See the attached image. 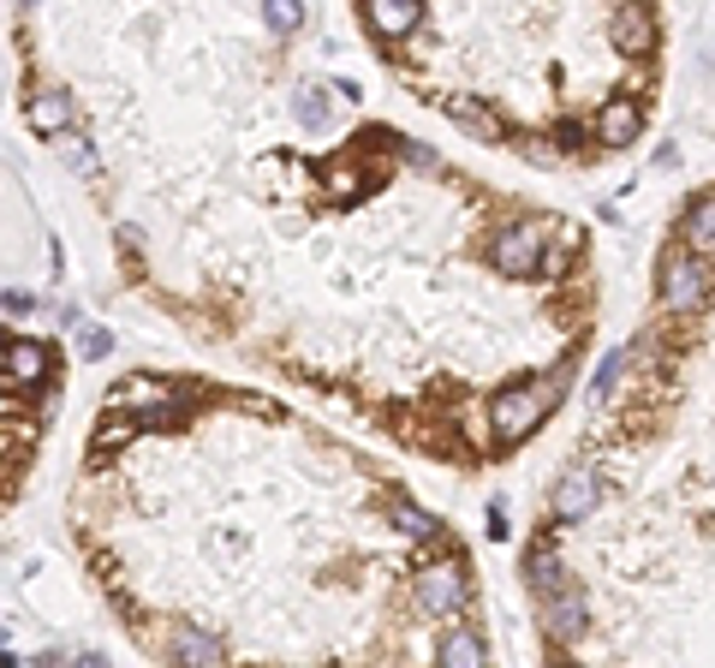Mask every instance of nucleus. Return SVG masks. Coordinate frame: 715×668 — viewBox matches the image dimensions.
Returning a JSON list of instances; mask_svg holds the SVG:
<instances>
[{
  "label": "nucleus",
  "instance_id": "17",
  "mask_svg": "<svg viewBox=\"0 0 715 668\" xmlns=\"http://www.w3.org/2000/svg\"><path fill=\"white\" fill-rule=\"evenodd\" d=\"M292 113H299V125L323 132V125H328V90H323V84H299V90H292Z\"/></svg>",
  "mask_w": 715,
  "mask_h": 668
},
{
  "label": "nucleus",
  "instance_id": "9",
  "mask_svg": "<svg viewBox=\"0 0 715 668\" xmlns=\"http://www.w3.org/2000/svg\"><path fill=\"white\" fill-rule=\"evenodd\" d=\"M364 24L376 31V42H400V36H412L424 24V7H412V0H369Z\"/></svg>",
  "mask_w": 715,
  "mask_h": 668
},
{
  "label": "nucleus",
  "instance_id": "18",
  "mask_svg": "<svg viewBox=\"0 0 715 668\" xmlns=\"http://www.w3.org/2000/svg\"><path fill=\"white\" fill-rule=\"evenodd\" d=\"M393 525H400L405 537H417V544H429V537H441V525L429 520L424 508H412V501H400V508H393Z\"/></svg>",
  "mask_w": 715,
  "mask_h": 668
},
{
  "label": "nucleus",
  "instance_id": "4",
  "mask_svg": "<svg viewBox=\"0 0 715 668\" xmlns=\"http://www.w3.org/2000/svg\"><path fill=\"white\" fill-rule=\"evenodd\" d=\"M644 120H650V102H644V96H608V102L596 108L591 137H596L603 149H632L638 137H644Z\"/></svg>",
  "mask_w": 715,
  "mask_h": 668
},
{
  "label": "nucleus",
  "instance_id": "6",
  "mask_svg": "<svg viewBox=\"0 0 715 668\" xmlns=\"http://www.w3.org/2000/svg\"><path fill=\"white\" fill-rule=\"evenodd\" d=\"M596 501H603V484H596V472H567L555 484V496H548V520L555 525H579L596 513Z\"/></svg>",
  "mask_w": 715,
  "mask_h": 668
},
{
  "label": "nucleus",
  "instance_id": "24",
  "mask_svg": "<svg viewBox=\"0 0 715 668\" xmlns=\"http://www.w3.org/2000/svg\"><path fill=\"white\" fill-rule=\"evenodd\" d=\"M125 436H132V430H125V418H120V424H101L96 442H101V448H113V442H125Z\"/></svg>",
  "mask_w": 715,
  "mask_h": 668
},
{
  "label": "nucleus",
  "instance_id": "25",
  "mask_svg": "<svg viewBox=\"0 0 715 668\" xmlns=\"http://www.w3.org/2000/svg\"><path fill=\"white\" fill-rule=\"evenodd\" d=\"M72 668H108V657H101V651H84V657L72 663Z\"/></svg>",
  "mask_w": 715,
  "mask_h": 668
},
{
  "label": "nucleus",
  "instance_id": "21",
  "mask_svg": "<svg viewBox=\"0 0 715 668\" xmlns=\"http://www.w3.org/2000/svg\"><path fill=\"white\" fill-rule=\"evenodd\" d=\"M78 352H84V359H108V352H113V335L96 329V323H84V329H78Z\"/></svg>",
  "mask_w": 715,
  "mask_h": 668
},
{
  "label": "nucleus",
  "instance_id": "28",
  "mask_svg": "<svg viewBox=\"0 0 715 668\" xmlns=\"http://www.w3.org/2000/svg\"><path fill=\"white\" fill-rule=\"evenodd\" d=\"M0 453H7V442H0Z\"/></svg>",
  "mask_w": 715,
  "mask_h": 668
},
{
  "label": "nucleus",
  "instance_id": "20",
  "mask_svg": "<svg viewBox=\"0 0 715 668\" xmlns=\"http://www.w3.org/2000/svg\"><path fill=\"white\" fill-rule=\"evenodd\" d=\"M323 185L340 197V204H347V197H358V173L347 168V161H335V168H323Z\"/></svg>",
  "mask_w": 715,
  "mask_h": 668
},
{
  "label": "nucleus",
  "instance_id": "3",
  "mask_svg": "<svg viewBox=\"0 0 715 668\" xmlns=\"http://www.w3.org/2000/svg\"><path fill=\"white\" fill-rule=\"evenodd\" d=\"M543 257H548V221L543 216H525V221L501 227L495 245H489V263L507 275V281H525V275H536V269H543Z\"/></svg>",
  "mask_w": 715,
  "mask_h": 668
},
{
  "label": "nucleus",
  "instance_id": "26",
  "mask_svg": "<svg viewBox=\"0 0 715 668\" xmlns=\"http://www.w3.org/2000/svg\"><path fill=\"white\" fill-rule=\"evenodd\" d=\"M548 668H584V663H572V657H555V663H548Z\"/></svg>",
  "mask_w": 715,
  "mask_h": 668
},
{
  "label": "nucleus",
  "instance_id": "10",
  "mask_svg": "<svg viewBox=\"0 0 715 668\" xmlns=\"http://www.w3.org/2000/svg\"><path fill=\"white\" fill-rule=\"evenodd\" d=\"M168 663L173 668H221V645H215L203 627H173L168 633Z\"/></svg>",
  "mask_w": 715,
  "mask_h": 668
},
{
  "label": "nucleus",
  "instance_id": "22",
  "mask_svg": "<svg viewBox=\"0 0 715 668\" xmlns=\"http://www.w3.org/2000/svg\"><path fill=\"white\" fill-rule=\"evenodd\" d=\"M60 156H66V168H78V173H96V149H89L84 137H72V144L60 149Z\"/></svg>",
  "mask_w": 715,
  "mask_h": 668
},
{
  "label": "nucleus",
  "instance_id": "8",
  "mask_svg": "<svg viewBox=\"0 0 715 668\" xmlns=\"http://www.w3.org/2000/svg\"><path fill=\"white\" fill-rule=\"evenodd\" d=\"M543 633L555 639V645H579V639L591 633V609H584L579 591H560V597L543 603Z\"/></svg>",
  "mask_w": 715,
  "mask_h": 668
},
{
  "label": "nucleus",
  "instance_id": "2",
  "mask_svg": "<svg viewBox=\"0 0 715 668\" xmlns=\"http://www.w3.org/2000/svg\"><path fill=\"white\" fill-rule=\"evenodd\" d=\"M555 400H560V388H536V382L501 388V394L489 400V424H495V436H501V448H519V442H525L536 424L555 412Z\"/></svg>",
  "mask_w": 715,
  "mask_h": 668
},
{
  "label": "nucleus",
  "instance_id": "14",
  "mask_svg": "<svg viewBox=\"0 0 715 668\" xmlns=\"http://www.w3.org/2000/svg\"><path fill=\"white\" fill-rule=\"evenodd\" d=\"M441 668H489V645L477 627H453L441 633Z\"/></svg>",
  "mask_w": 715,
  "mask_h": 668
},
{
  "label": "nucleus",
  "instance_id": "12",
  "mask_svg": "<svg viewBox=\"0 0 715 668\" xmlns=\"http://www.w3.org/2000/svg\"><path fill=\"white\" fill-rule=\"evenodd\" d=\"M525 585H531L543 603L560 597V591H572L567 573H560V556L548 549V537H536V544H531V556H525Z\"/></svg>",
  "mask_w": 715,
  "mask_h": 668
},
{
  "label": "nucleus",
  "instance_id": "27",
  "mask_svg": "<svg viewBox=\"0 0 715 668\" xmlns=\"http://www.w3.org/2000/svg\"><path fill=\"white\" fill-rule=\"evenodd\" d=\"M0 359H7V340H0Z\"/></svg>",
  "mask_w": 715,
  "mask_h": 668
},
{
  "label": "nucleus",
  "instance_id": "23",
  "mask_svg": "<svg viewBox=\"0 0 715 668\" xmlns=\"http://www.w3.org/2000/svg\"><path fill=\"white\" fill-rule=\"evenodd\" d=\"M0 305H7V311H24V317H31L36 299H31V293H19V287H0Z\"/></svg>",
  "mask_w": 715,
  "mask_h": 668
},
{
  "label": "nucleus",
  "instance_id": "19",
  "mask_svg": "<svg viewBox=\"0 0 715 668\" xmlns=\"http://www.w3.org/2000/svg\"><path fill=\"white\" fill-rule=\"evenodd\" d=\"M263 19H268V31H299V24H304V7H292V0H268Z\"/></svg>",
  "mask_w": 715,
  "mask_h": 668
},
{
  "label": "nucleus",
  "instance_id": "16",
  "mask_svg": "<svg viewBox=\"0 0 715 668\" xmlns=\"http://www.w3.org/2000/svg\"><path fill=\"white\" fill-rule=\"evenodd\" d=\"M441 113H447V120H459L465 132H477V137H501V120H489V113H483L477 102H465V96H447Z\"/></svg>",
  "mask_w": 715,
  "mask_h": 668
},
{
  "label": "nucleus",
  "instance_id": "13",
  "mask_svg": "<svg viewBox=\"0 0 715 668\" xmlns=\"http://www.w3.org/2000/svg\"><path fill=\"white\" fill-rule=\"evenodd\" d=\"M72 125V96L66 90H36L31 96V132L36 137H60Z\"/></svg>",
  "mask_w": 715,
  "mask_h": 668
},
{
  "label": "nucleus",
  "instance_id": "1",
  "mask_svg": "<svg viewBox=\"0 0 715 668\" xmlns=\"http://www.w3.org/2000/svg\"><path fill=\"white\" fill-rule=\"evenodd\" d=\"M656 305H662V317H674V323H692L698 311L710 305V257L704 251L680 245V239L662 251V263H656Z\"/></svg>",
  "mask_w": 715,
  "mask_h": 668
},
{
  "label": "nucleus",
  "instance_id": "11",
  "mask_svg": "<svg viewBox=\"0 0 715 668\" xmlns=\"http://www.w3.org/2000/svg\"><path fill=\"white\" fill-rule=\"evenodd\" d=\"M7 376L24 388H43L48 376H54V352L43 347V340H12L7 347Z\"/></svg>",
  "mask_w": 715,
  "mask_h": 668
},
{
  "label": "nucleus",
  "instance_id": "15",
  "mask_svg": "<svg viewBox=\"0 0 715 668\" xmlns=\"http://www.w3.org/2000/svg\"><path fill=\"white\" fill-rule=\"evenodd\" d=\"M680 245H692V251H710V245H715V192H704L692 209H686V221H680Z\"/></svg>",
  "mask_w": 715,
  "mask_h": 668
},
{
  "label": "nucleus",
  "instance_id": "5",
  "mask_svg": "<svg viewBox=\"0 0 715 668\" xmlns=\"http://www.w3.org/2000/svg\"><path fill=\"white\" fill-rule=\"evenodd\" d=\"M465 567L459 561H429L417 567V609L424 615H453L459 603H465Z\"/></svg>",
  "mask_w": 715,
  "mask_h": 668
},
{
  "label": "nucleus",
  "instance_id": "7",
  "mask_svg": "<svg viewBox=\"0 0 715 668\" xmlns=\"http://www.w3.org/2000/svg\"><path fill=\"white\" fill-rule=\"evenodd\" d=\"M608 36H615V48L626 60L638 54H656V36H662V19L650 7H615L608 12Z\"/></svg>",
  "mask_w": 715,
  "mask_h": 668
}]
</instances>
